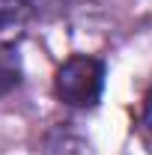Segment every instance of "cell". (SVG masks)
I'll return each mask as SVG.
<instances>
[{
    "mask_svg": "<svg viewBox=\"0 0 152 155\" xmlns=\"http://www.w3.org/2000/svg\"><path fill=\"white\" fill-rule=\"evenodd\" d=\"M104 90V63L87 54L69 57L54 75V93L69 107H93Z\"/></svg>",
    "mask_w": 152,
    "mask_h": 155,
    "instance_id": "obj_1",
    "label": "cell"
},
{
    "mask_svg": "<svg viewBox=\"0 0 152 155\" xmlns=\"http://www.w3.org/2000/svg\"><path fill=\"white\" fill-rule=\"evenodd\" d=\"M33 18V0H0V42L12 45Z\"/></svg>",
    "mask_w": 152,
    "mask_h": 155,
    "instance_id": "obj_2",
    "label": "cell"
},
{
    "mask_svg": "<svg viewBox=\"0 0 152 155\" xmlns=\"http://www.w3.org/2000/svg\"><path fill=\"white\" fill-rule=\"evenodd\" d=\"M21 84V57L15 45H0V98Z\"/></svg>",
    "mask_w": 152,
    "mask_h": 155,
    "instance_id": "obj_3",
    "label": "cell"
},
{
    "mask_svg": "<svg viewBox=\"0 0 152 155\" xmlns=\"http://www.w3.org/2000/svg\"><path fill=\"white\" fill-rule=\"evenodd\" d=\"M143 122H146V128H149V134H152V90H149V96H146V101H143Z\"/></svg>",
    "mask_w": 152,
    "mask_h": 155,
    "instance_id": "obj_4",
    "label": "cell"
}]
</instances>
